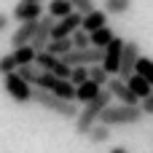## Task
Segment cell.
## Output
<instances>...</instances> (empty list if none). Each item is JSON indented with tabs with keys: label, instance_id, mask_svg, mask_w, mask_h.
<instances>
[{
	"label": "cell",
	"instance_id": "obj_3",
	"mask_svg": "<svg viewBox=\"0 0 153 153\" xmlns=\"http://www.w3.org/2000/svg\"><path fill=\"white\" fill-rule=\"evenodd\" d=\"M145 118V113H143V108L140 105H110L105 113H102V118H100V124H105V126H137L140 121Z\"/></svg>",
	"mask_w": 153,
	"mask_h": 153
},
{
	"label": "cell",
	"instance_id": "obj_22",
	"mask_svg": "<svg viewBox=\"0 0 153 153\" xmlns=\"http://www.w3.org/2000/svg\"><path fill=\"white\" fill-rule=\"evenodd\" d=\"M110 132H113L110 126H105V124H97V126L89 132V137H86V140H89L91 145H105V143L110 140Z\"/></svg>",
	"mask_w": 153,
	"mask_h": 153
},
{
	"label": "cell",
	"instance_id": "obj_27",
	"mask_svg": "<svg viewBox=\"0 0 153 153\" xmlns=\"http://www.w3.org/2000/svg\"><path fill=\"white\" fill-rule=\"evenodd\" d=\"M89 78H91L89 67H83V65H81V67H73V75H70V83H73V86H81V83H86Z\"/></svg>",
	"mask_w": 153,
	"mask_h": 153
},
{
	"label": "cell",
	"instance_id": "obj_34",
	"mask_svg": "<svg viewBox=\"0 0 153 153\" xmlns=\"http://www.w3.org/2000/svg\"><path fill=\"white\" fill-rule=\"evenodd\" d=\"M27 3H43V0H27Z\"/></svg>",
	"mask_w": 153,
	"mask_h": 153
},
{
	"label": "cell",
	"instance_id": "obj_11",
	"mask_svg": "<svg viewBox=\"0 0 153 153\" xmlns=\"http://www.w3.org/2000/svg\"><path fill=\"white\" fill-rule=\"evenodd\" d=\"M54 24H56V19L48 16V13L38 22V32H35V40H32L35 51H46V48H48V43H51V38H54Z\"/></svg>",
	"mask_w": 153,
	"mask_h": 153
},
{
	"label": "cell",
	"instance_id": "obj_6",
	"mask_svg": "<svg viewBox=\"0 0 153 153\" xmlns=\"http://www.w3.org/2000/svg\"><path fill=\"white\" fill-rule=\"evenodd\" d=\"M124 46H126V40L124 38H118L116 35V40L105 48V59H102V67L116 78L118 73H121V59H124Z\"/></svg>",
	"mask_w": 153,
	"mask_h": 153
},
{
	"label": "cell",
	"instance_id": "obj_31",
	"mask_svg": "<svg viewBox=\"0 0 153 153\" xmlns=\"http://www.w3.org/2000/svg\"><path fill=\"white\" fill-rule=\"evenodd\" d=\"M140 108H143L145 118H153V94H151V97H145V100H140Z\"/></svg>",
	"mask_w": 153,
	"mask_h": 153
},
{
	"label": "cell",
	"instance_id": "obj_9",
	"mask_svg": "<svg viewBox=\"0 0 153 153\" xmlns=\"http://www.w3.org/2000/svg\"><path fill=\"white\" fill-rule=\"evenodd\" d=\"M40 22V19H38ZM38 22H22L13 32H11V38H8V43H11V48H22V46H32V40H35V32H38Z\"/></svg>",
	"mask_w": 153,
	"mask_h": 153
},
{
	"label": "cell",
	"instance_id": "obj_17",
	"mask_svg": "<svg viewBox=\"0 0 153 153\" xmlns=\"http://www.w3.org/2000/svg\"><path fill=\"white\" fill-rule=\"evenodd\" d=\"M134 5V0H102V8L108 11V16H124L129 13Z\"/></svg>",
	"mask_w": 153,
	"mask_h": 153
},
{
	"label": "cell",
	"instance_id": "obj_7",
	"mask_svg": "<svg viewBox=\"0 0 153 153\" xmlns=\"http://www.w3.org/2000/svg\"><path fill=\"white\" fill-rule=\"evenodd\" d=\"M140 43L137 40H126V46H124V59H121V73H118V78H124V81H129L134 73H137V62H140Z\"/></svg>",
	"mask_w": 153,
	"mask_h": 153
},
{
	"label": "cell",
	"instance_id": "obj_10",
	"mask_svg": "<svg viewBox=\"0 0 153 153\" xmlns=\"http://www.w3.org/2000/svg\"><path fill=\"white\" fill-rule=\"evenodd\" d=\"M11 16L22 24V22H38L43 19V5L40 3H27V0H19L11 11Z\"/></svg>",
	"mask_w": 153,
	"mask_h": 153
},
{
	"label": "cell",
	"instance_id": "obj_2",
	"mask_svg": "<svg viewBox=\"0 0 153 153\" xmlns=\"http://www.w3.org/2000/svg\"><path fill=\"white\" fill-rule=\"evenodd\" d=\"M32 105H38V108L54 113V116H59V118H65V121H75L78 113H81V108H78L75 102L62 100V97H56V94H51V91H46V89H35V91H32Z\"/></svg>",
	"mask_w": 153,
	"mask_h": 153
},
{
	"label": "cell",
	"instance_id": "obj_24",
	"mask_svg": "<svg viewBox=\"0 0 153 153\" xmlns=\"http://www.w3.org/2000/svg\"><path fill=\"white\" fill-rule=\"evenodd\" d=\"M16 73H19V75H22V78H24V81H27V83H30V86H35V83H38V78H40V73H43V70H40V67H38V65H24V67H19V70H16Z\"/></svg>",
	"mask_w": 153,
	"mask_h": 153
},
{
	"label": "cell",
	"instance_id": "obj_12",
	"mask_svg": "<svg viewBox=\"0 0 153 153\" xmlns=\"http://www.w3.org/2000/svg\"><path fill=\"white\" fill-rule=\"evenodd\" d=\"M108 91L113 94V100H118L121 105H140V100L134 97V91L129 89V83L124 81V78H110V83H108Z\"/></svg>",
	"mask_w": 153,
	"mask_h": 153
},
{
	"label": "cell",
	"instance_id": "obj_25",
	"mask_svg": "<svg viewBox=\"0 0 153 153\" xmlns=\"http://www.w3.org/2000/svg\"><path fill=\"white\" fill-rule=\"evenodd\" d=\"M89 73H91V81H97L100 86H105V89H108V83H110V78H113V75H110V73H108L102 65H94V67H89Z\"/></svg>",
	"mask_w": 153,
	"mask_h": 153
},
{
	"label": "cell",
	"instance_id": "obj_4",
	"mask_svg": "<svg viewBox=\"0 0 153 153\" xmlns=\"http://www.w3.org/2000/svg\"><path fill=\"white\" fill-rule=\"evenodd\" d=\"M3 89H5V94H8L16 105H30V102H32V91H35V86H30L19 73L3 75Z\"/></svg>",
	"mask_w": 153,
	"mask_h": 153
},
{
	"label": "cell",
	"instance_id": "obj_19",
	"mask_svg": "<svg viewBox=\"0 0 153 153\" xmlns=\"http://www.w3.org/2000/svg\"><path fill=\"white\" fill-rule=\"evenodd\" d=\"M73 48H75L73 38H59V40H51V43H48V51H51L54 56H59V59H65Z\"/></svg>",
	"mask_w": 153,
	"mask_h": 153
},
{
	"label": "cell",
	"instance_id": "obj_16",
	"mask_svg": "<svg viewBox=\"0 0 153 153\" xmlns=\"http://www.w3.org/2000/svg\"><path fill=\"white\" fill-rule=\"evenodd\" d=\"M70 13H75V8H73L70 0H48V16H54L56 22L65 19V16H70Z\"/></svg>",
	"mask_w": 153,
	"mask_h": 153
},
{
	"label": "cell",
	"instance_id": "obj_26",
	"mask_svg": "<svg viewBox=\"0 0 153 153\" xmlns=\"http://www.w3.org/2000/svg\"><path fill=\"white\" fill-rule=\"evenodd\" d=\"M137 75H143L148 83H153V59L151 56H140V62H137Z\"/></svg>",
	"mask_w": 153,
	"mask_h": 153
},
{
	"label": "cell",
	"instance_id": "obj_23",
	"mask_svg": "<svg viewBox=\"0 0 153 153\" xmlns=\"http://www.w3.org/2000/svg\"><path fill=\"white\" fill-rule=\"evenodd\" d=\"M16 70H19L16 54H13V51L3 54V56H0V75H11V73H16Z\"/></svg>",
	"mask_w": 153,
	"mask_h": 153
},
{
	"label": "cell",
	"instance_id": "obj_18",
	"mask_svg": "<svg viewBox=\"0 0 153 153\" xmlns=\"http://www.w3.org/2000/svg\"><path fill=\"white\" fill-rule=\"evenodd\" d=\"M113 40H116V32H113L110 27H102V30L91 32V46H94V48H102V51H105Z\"/></svg>",
	"mask_w": 153,
	"mask_h": 153
},
{
	"label": "cell",
	"instance_id": "obj_20",
	"mask_svg": "<svg viewBox=\"0 0 153 153\" xmlns=\"http://www.w3.org/2000/svg\"><path fill=\"white\" fill-rule=\"evenodd\" d=\"M59 62H62V59H59V56H54L48 48H46V51H38V59H35V65H38L40 70H46V73H54Z\"/></svg>",
	"mask_w": 153,
	"mask_h": 153
},
{
	"label": "cell",
	"instance_id": "obj_15",
	"mask_svg": "<svg viewBox=\"0 0 153 153\" xmlns=\"http://www.w3.org/2000/svg\"><path fill=\"white\" fill-rule=\"evenodd\" d=\"M126 83H129V89L134 91L137 100H145V97H151V94H153V83H148V81H145L143 75H137V73H134Z\"/></svg>",
	"mask_w": 153,
	"mask_h": 153
},
{
	"label": "cell",
	"instance_id": "obj_5",
	"mask_svg": "<svg viewBox=\"0 0 153 153\" xmlns=\"http://www.w3.org/2000/svg\"><path fill=\"white\" fill-rule=\"evenodd\" d=\"M102 59H105V51L102 48H94V46H89V48H73L67 56H65V62L70 65V67H94V65H102Z\"/></svg>",
	"mask_w": 153,
	"mask_h": 153
},
{
	"label": "cell",
	"instance_id": "obj_28",
	"mask_svg": "<svg viewBox=\"0 0 153 153\" xmlns=\"http://www.w3.org/2000/svg\"><path fill=\"white\" fill-rule=\"evenodd\" d=\"M73 43H75V48H89V46H91V35H89L86 30H78V32L73 35Z\"/></svg>",
	"mask_w": 153,
	"mask_h": 153
},
{
	"label": "cell",
	"instance_id": "obj_30",
	"mask_svg": "<svg viewBox=\"0 0 153 153\" xmlns=\"http://www.w3.org/2000/svg\"><path fill=\"white\" fill-rule=\"evenodd\" d=\"M54 75H56V78H65V81H70V75H73V67H70V65H67V62L62 59V62L56 65V70H54Z\"/></svg>",
	"mask_w": 153,
	"mask_h": 153
},
{
	"label": "cell",
	"instance_id": "obj_1",
	"mask_svg": "<svg viewBox=\"0 0 153 153\" xmlns=\"http://www.w3.org/2000/svg\"><path fill=\"white\" fill-rule=\"evenodd\" d=\"M110 102H113V94H110L108 89H102L91 102L81 105V113H78V118H75L73 132H75L78 137H89V132L100 124V118H102V113L110 108Z\"/></svg>",
	"mask_w": 153,
	"mask_h": 153
},
{
	"label": "cell",
	"instance_id": "obj_21",
	"mask_svg": "<svg viewBox=\"0 0 153 153\" xmlns=\"http://www.w3.org/2000/svg\"><path fill=\"white\" fill-rule=\"evenodd\" d=\"M13 54H16V62H19V67H24V65H35V59H38V51H35V46H22V48H11Z\"/></svg>",
	"mask_w": 153,
	"mask_h": 153
},
{
	"label": "cell",
	"instance_id": "obj_8",
	"mask_svg": "<svg viewBox=\"0 0 153 153\" xmlns=\"http://www.w3.org/2000/svg\"><path fill=\"white\" fill-rule=\"evenodd\" d=\"M78 30H83V13H70V16H65V19H59L56 24H54V38L51 40H59V38H73Z\"/></svg>",
	"mask_w": 153,
	"mask_h": 153
},
{
	"label": "cell",
	"instance_id": "obj_13",
	"mask_svg": "<svg viewBox=\"0 0 153 153\" xmlns=\"http://www.w3.org/2000/svg\"><path fill=\"white\" fill-rule=\"evenodd\" d=\"M102 27H108V11H105V8H94L91 13L83 16V30H86L89 35L97 32V30H102Z\"/></svg>",
	"mask_w": 153,
	"mask_h": 153
},
{
	"label": "cell",
	"instance_id": "obj_32",
	"mask_svg": "<svg viewBox=\"0 0 153 153\" xmlns=\"http://www.w3.org/2000/svg\"><path fill=\"white\" fill-rule=\"evenodd\" d=\"M8 22H11V19H8L5 13H0V32H3V30H8Z\"/></svg>",
	"mask_w": 153,
	"mask_h": 153
},
{
	"label": "cell",
	"instance_id": "obj_29",
	"mask_svg": "<svg viewBox=\"0 0 153 153\" xmlns=\"http://www.w3.org/2000/svg\"><path fill=\"white\" fill-rule=\"evenodd\" d=\"M70 3H73V8H75L78 13H83V16H86V13H91V11L97 8V5H94V0H70Z\"/></svg>",
	"mask_w": 153,
	"mask_h": 153
},
{
	"label": "cell",
	"instance_id": "obj_33",
	"mask_svg": "<svg viewBox=\"0 0 153 153\" xmlns=\"http://www.w3.org/2000/svg\"><path fill=\"white\" fill-rule=\"evenodd\" d=\"M110 153H129V151H126L124 145H118V148H113V151H110Z\"/></svg>",
	"mask_w": 153,
	"mask_h": 153
},
{
	"label": "cell",
	"instance_id": "obj_14",
	"mask_svg": "<svg viewBox=\"0 0 153 153\" xmlns=\"http://www.w3.org/2000/svg\"><path fill=\"white\" fill-rule=\"evenodd\" d=\"M102 89H105V86H100L97 81H91V78H89L86 83H81V86H78V94H75V102L86 105V102H91V100H94V97H97V94H100Z\"/></svg>",
	"mask_w": 153,
	"mask_h": 153
}]
</instances>
